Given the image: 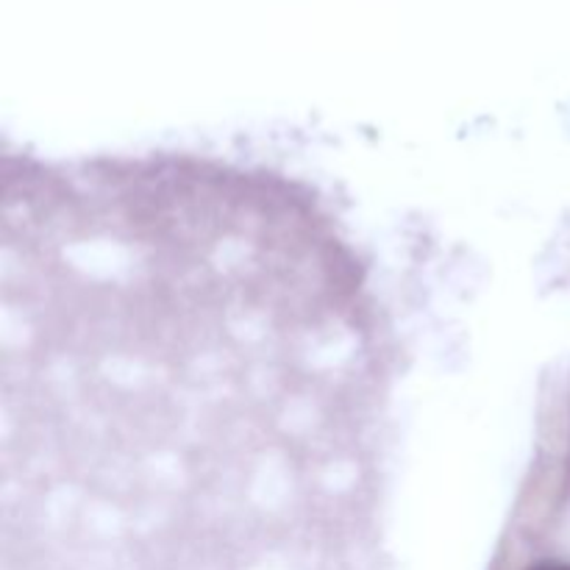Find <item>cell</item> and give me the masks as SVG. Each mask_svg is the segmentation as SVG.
Listing matches in <instances>:
<instances>
[{
    "label": "cell",
    "instance_id": "obj_1",
    "mask_svg": "<svg viewBox=\"0 0 570 570\" xmlns=\"http://www.w3.org/2000/svg\"><path fill=\"white\" fill-rule=\"evenodd\" d=\"M527 570H570V562H562V560H540L534 562L532 568Z\"/></svg>",
    "mask_w": 570,
    "mask_h": 570
}]
</instances>
